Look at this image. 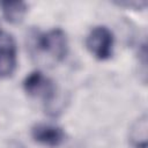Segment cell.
I'll list each match as a JSON object with an SVG mask.
<instances>
[{
  "mask_svg": "<svg viewBox=\"0 0 148 148\" xmlns=\"http://www.w3.org/2000/svg\"><path fill=\"white\" fill-rule=\"evenodd\" d=\"M17 66L16 45L13 37L8 34L0 36V79L9 77L14 74Z\"/></svg>",
  "mask_w": 148,
  "mask_h": 148,
  "instance_id": "obj_4",
  "label": "cell"
},
{
  "mask_svg": "<svg viewBox=\"0 0 148 148\" xmlns=\"http://www.w3.org/2000/svg\"><path fill=\"white\" fill-rule=\"evenodd\" d=\"M37 47L57 61L64 60L68 51V40L65 31L56 28L39 35L37 38Z\"/></svg>",
  "mask_w": 148,
  "mask_h": 148,
  "instance_id": "obj_1",
  "label": "cell"
},
{
  "mask_svg": "<svg viewBox=\"0 0 148 148\" xmlns=\"http://www.w3.org/2000/svg\"><path fill=\"white\" fill-rule=\"evenodd\" d=\"M2 13L5 18L10 23H18L27 13V5L23 1H2Z\"/></svg>",
  "mask_w": 148,
  "mask_h": 148,
  "instance_id": "obj_6",
  "label": "cell"
},
{
  "mask_svg": "<svg viewBox=\"0 0 148 148\" xmlns=\"http://www.w3.org/2000/svg\"><path fill=\"white\" fill-rule=\"evenodd\" d=\"M113 43V34L104 25H98L91 29L86 40L90 53L99 60H106L112 56Z\"/></svg>",
  "mask_w": 148,
  "mask_h": 148,
  "instance_id": "obj_2",
  "label": "cell"
},
{
  "mask_svg": "<svg viewBox=\"0 0 148 148\" xmlns=\"http://www.w3.org/2000/svg\"><path fill=\"white\" fill-rule=\"evenodd\" d=\"M1 34H2V32H1V30H0V36H1Z\"/></svg>",
  "mask_w": 148,
  "mask_h": 148,
  "instance_id": "obj_8",
  "label": "cell"
},
{
  "mask_svg": "<svg viewBox=\"0 0 148 148\" xmlns=\"http://www.w3.org/2000/svg\"><path fill=\"white\" fill-rule=\"evenodd\" d=\"M24 91L32 97H42L46 103H50L56 92L54 83L40 71H34L23 81Z\"/></svg>",
  "mask_w": 148,
  "mask_h": 148,
  "instance_id": "obj_3",
  "label": "cell"
},
{
  "mask_svg": "<svg viewBox=\"0 0 148 148\" xmlns=\"http://www.w3.org/2000/svg\"><path fill=\"white\" fill-rule=\"evenodd\" d=\"M130 140L134 148H147V117L138 119L130 132Z\"/></svg>",
  "mask_w": 148,
  "mask_h": 148,
  "instance_id": "obj_7",
  "label": "cell"
},
{
  "mask_svg": "<svg viewBox=\"0 0 148 148\" xmlns=\"http://www.w3.org/2000/svg\"><path fill=\"white\" fill-rule=\"evenodd\" d=\"M32 139L46 147L56 148L65 141V133L61 127L51 124H37L31 130Z\"/></svg>",
  "mask_w": 148,
  "mask_h": 148,
  "instance_id": "obj_5",
  "label": "cell"
}]
</instances>
